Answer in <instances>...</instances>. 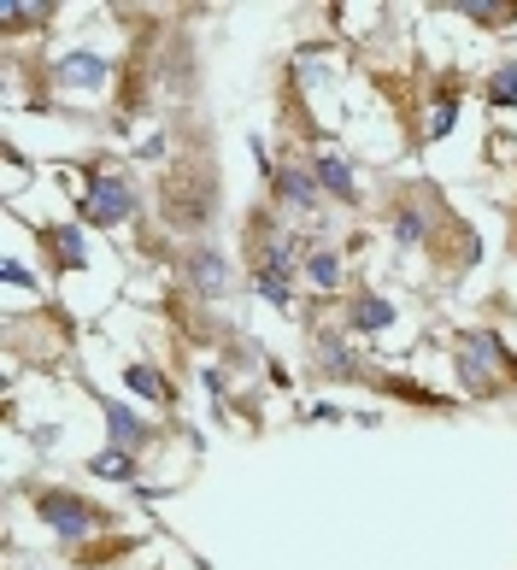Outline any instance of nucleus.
<instances>
[{
  "instance_id": "1",
  "label": "nucleus",
  "mask_w": 517,
  "mask_h": 570,
  "mask_svg": "<svg viewBox=\"0 0 517 570\" xmlns=\"http://www.w3.org/2000/svg\"><path fill=\"white\" fill-rule=\"evenodd\" d=\"M452 371H459V389L470 400H494L517 383V353L494 330H465L459 353H452Z\"/></svg>"
},
{
  "instance_id": "2",
  "label": "nucleus",
  "mask_w": 517,
  "mask_h": 570,
  "mask_svg": "<svg viewBox=\"0 0 517 570\" xmlns=\"http://www.w3.org/2000/svg\"><path fill=\"white\" fill-rule=\"evenodd\" d=\"M441 229H459L447 213V200L436 195L429 183H400L394 200H388V236H394V247H436Z\"/></svg>"
},
{
  "instance_id": "3",
  "label": "nucleus",
  "mask_w": 517,
  "mask_h": 570,
  "mask_svg": "<svg viewBox=\"0 0 517 570\" xmlns=\"http://www.w3.org/2000/svg\"><path fill=\"white\" fill-rule=\"evenodd\" d=\"M142 213V188L113 165H89V183L77 195V224L82 229H118Z\"/></svg>"
},
{
  "instance_id": "4",
  "label": "nucleus",
  "mask_w": 517,
  "mask_h": 570,
  "mask_svg": "<svg viewBox=\"0 0 517 570\" xmlns=\"http://www.w3.org/2000/svg\"><path fill=\"white\" fill-rule=\"evenodd\" d=\"M30 505H36L41 530H53L59 541H89L118 523L106 505H95L89 494H71V489H30Z\"/></svg>"
},
{
  "instance_id": "5",
  "label": "nucleus",
  "mask_w": 517,
  "mask_h": 570,
  "mask_svg": "<svg viewBox=\"0 0 517 570\" xmlns=\"http://www.w3.org/2000/svg\"><path fill=\"white\" fill-rule=\"evenodd\" d=\"M89 394H95V406H100V417H106V448H124V453L142 459V453L165 435L154 417L136 412V400H118V394H100V389H89Z\"/></svg>"
},
{
  "instance_id": "6",
  "label": "nucleus",
  "mask_w": 517,
  "mask_h": 570,
  "mask_svg": "<svg viewBox=\"0 0 517 570\" xmlns=\"http://www.w3.org/2000/svg\"><path fill=\"white\" fill-rule=\"evenodd\" d=\"M183 283L188 294H201V301H224L230 283H235V265L218 242H188L183 247Z\"/></svg>"
},
{
  "instance_id": "7",
  "label": "nucleus",
  "mask_w": 517,
  "mask_h": 570,
  "mask_svg": "<svg viewBox=\"0 0 517 570\" xmlns=\"http://www.w3.org/2000/svg\"><path fill=\"white\" fill-rule=\"evenodd\" d=\"M48 77L65 95H106L113 89V59L95 53V48H71V53L48 59Z\"/></svg>"
},
{
  "instance_id": "8",
  "label": "nucleus",
  "mask_w": 517,
  "mask_h": 570,
  "mask_svg": "<svg viewBox=\"0 0 517 570\" xmlns=\"http://www.w3.org/2000/svg\"><path fill=\"white\" fill-rule=\"evenodd\" d=\"M265 177H271V200H276V206H289V213H318V206H323V188H318L312 159L283 154Z\"/></svg>"
},
{
  "instance_id": "9",
  "label": "nucleus",
  "mask_w": 517,
  "mask_h": 570,
  "mask_svg": "<svg viewBox=\"0 0 517 570\" xmlns=\"http://www.w3.org/2000/svg\"><path fill=\"white\" fill-rule=\"evenodd\" d=\"M312 365H318V376H330V383H359V376H371V365L359 358L348 330H318L312 335Z\"/></svg>"
},
{
  "instance_id": "10",
  "label": "nucleus",
  "mask_w": 517,
  "mask_h": 570,
  "mask_svg": "<svg viewBox=\"0 0 517 570\" xmlns=\"http://www.w3.org/2000/svg\"><path fill=\"white\" fill-rule=\"evenodd\" d=\"M306 159H312V171H318L323 200H335V206H359V171H353L348 147H335V141H318Z\"/></svg>"
},
{
  "instance_id": "11",
  "label": "nucleus",
  "mask_w": 517,
  "mask_h": 570,
  "mask_svg": "<svg viewBox=\"0 0 517 570\" xmlns=\"http://www.w3.org/2000/svg\"><path fill=\"white\" fill-rule=\"evenodd\" d=\"M36 236L48 242L53 271H82V265H89V229H82V224H41Z\"/></svg>"
},
{
  "instance_id": "12",
  "label": "nucleus",
  "mask_w": 517,
  "mask_h": 570,
  "mask_svg": "<svg viewBox=\"0 0 517 570\" xmlns=\"http://www.w3.org/2000/svg\"><path fill=\"white\" fill-rule=\"evenodd\" d=\"M394 301L388 294H348V335H382V330H394Z\"/></svg>"
},
{
  "instance_id": "13",
  "label": "nucleus",
  "mask_w": 517,
  "mask_h": 570,
  "mask_svg": "<svg viewBox=\"0 0 517 570\" xmlns=\"http://www.w3.org/2000/svg\"><path fill=\"white\" fill-rule=\"evenodd\" d=\"M124 389H129V400H147V406H170V400H177L170 376L159 365H147V358H129L124 365Z\"/></svg>"
},
{
  "instance_id": "14",
  "label": "nucleus",
  "mask_w": 517,
  "mask_h": 570,
  "mask_svg": "<svg viewBox=\"0 0 517 570\" xmlns=\"http://www.w3.org/2000/svg\"><path fill=\"white\" fill-rule=\"evenodd\" d=\"M300 277H306L312 288H323V294H341V283H348V265H341V247H330V242H312L306 265H300Z\"/></svg>"
},
{
  "instance_id": "15",
  "label": "nucleus",
  "mask_w": 517,
  "mask_h": 570,
  "mask_svg": "<svg viewBox=\"0 0 517 570\" xmlns=\"http://www.w3.org/2000/svg\"><path fill=\"white\" fill-rule=\"evenodd\" d=\"M447 12H459V18H470V24H482V30H517L511 0H452Z\"/></svg>"
},
{
  "instance_id": "16",
  "label": "nucleus",
  "mask_w": 517,
  "mask_h": 570,
  "mask_svg": "<svg viewBox=\"0 0 517 570\" xmlns=\"http://www.w3.org/2000/svg\"><path fill=\"white\" fill-rule=\"evenodd\" d=\"M89 476H100V482H129V489H136V482H142V459L124 453V448H100V453H89Z\"/></svg>"
},
{
  "instance_id": "17",
  "label": "nucleus",
  "mask_w": 517,
  "mask_h": 570,
  "mask_svg": "<svg viewBox=\"0 0 517 570\" xmlns=\"http://www.w3.org/2000/svg\"><path fill=\"white\" fill-rule=\"evenodd\" d=\"M429 107H436V112H429L423 136H429V141H441L452 124H459V77H452V71L441 77V89H436V100H429Z\"/></svg>"
},
{
  "instance_id": "18",
  "label": "nucleus",
  "mask_w": 517,
  "mask_h": 570,
  "mask_svg": "<svg viewBox=\"0 0 517 570\" xmlns=\"http://www.w3.org/2000/svg\"><path fill=\"white\" fill-rule=\"evenodd\" d=\"M53 7H41V0H0V30L7 36H25V30H48Z\"/></svg>"
},
{
  "instance_id": "19",
  "label": "nucleus",
  "mask_w": 517,
  "mask_h": 570,
  "mask_svg": "<svg viewBox=\"0 0 517 570\" xmlns=\"http://www.w3.org/2000/svg\"><path fill=\"white\" fill-rule=\"evenodd\" d=\"M253 294L276 312H294V277H283V271H271V265H253Z\"/></svg>"
},
{
  "instance_id": "20",
  "label": "nucleus",
  "mask_w": 517,
  "mask_h": 570,
  "mask_svg": "<svg viewBox=\"0 0 517 570\" xmlns=\"http://www.w3.org/2000/svg\"><path fill=\"white\" fill-rule=\"evenodd\" d=\"M488 107H517V66L511 59L488 77Z\"/></svg>"
},
{
  "instance_id": "21",
  "label": "nucleus",
  "mask_w": 517,
  "mask_h": 570,
  "mask_svg": "<svg viewBox=\"0 0 517 570\" xmlns=\"http://www.w3.org/2000/svg\"><path fill=\"white\" fill-rule=\"evenodd\" d=\"M0 277H7V288H36V277H30L25 259H7V265H0Z\"/></svg>"
},
{
  "instance_id": "22",
  "label": "nucleus",
  "mask_w": 517,
  "mask_h": 570,
  "mask_svg": "<svg viewBox=\"0 0 517 570\" xmlns=\"http://www.w3.org/2000/svg\"><path fill=\"white\" fill-rule=\"evenodd\" d=\"M136 159H147V165H154V159H165V136H147Z\"/></svg>"
}]
</instances>
